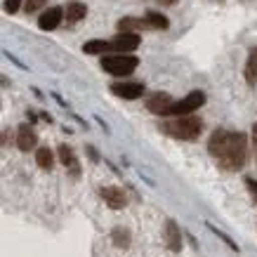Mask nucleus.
Instances as JSON below:
<instances>
[{
	"mask_svg": "<svg viewBox=\"0 0 257 257\" xmlns=\"http://www.w3.org/2000/svg\"><path fill=\"white\" fill-rule=\"evenodd\" d=\"M111 45H113V50H123V55H130L133 50L140 47V33H118L111 40Z\"/></svg>",
	"mask_w": 257,
	"mask_h": 257,
	"instance_id": "9",
	"label": "nucleus"
},
{
	"mask_svg": "<svg viewBox=\"0 0 257 257\" xmlns=\"http://www.w3.org/2000/svg\"><path fill=\"white\" fill-rule=\"evenodd\" d=\"M245 78H248V83H257V47H252V50H250V55H248Z\"/></svg>",
	"mask_w": 257,
	"mask_h": 257,
	"instance_id": "17",
	"label": "nucleus"
},
{
	"mask_svg": "<svg viewBox=\"0 0 257 257\" xmlns=\"http://www.w3.org/2000/svg\"><path fill=\"white\" fill-rule=\"evenodd\" d=\"M47 0H26V12H38L45 8Z\"/></svg>",
	"mask_w": 257,
	"mask_h": 257,
	"instance_id": "20",
	"label": "nucleus"
},
{
	"mask_svg": "<svg viewBox=\"0 0 257 257\" xmlns=\"http://www.w3.org/2000/svg\"><path fill=\"white\" fill-rule=\"evenodd\" d=\"M59 161H62L64 168H69L71 175L73 177H78L80 170H78V161H76V156H73V151H71V147H66V144H59Z\"/></svg>",
	"mask_w": 257,
	"mask_h": 257,
	"instance_id": "12",
	"label": "nucleus"
},
{
	"mask_svg": "<svg viewBox=\"0 0 257 257\" xmlns=\"http://www.w3.org/2000/svg\"><path fill=\"white\" fill-rule=\"evenodd\" d=\"M64 17H66V10H62V8H50V10H45V12L40 15L38 26L43 29V31H55L57 26L62 24Z\"/></svg>",
	"mask_w": 257,
	"mask_h": 257,
	"instance_id": "5",
	"label": "nucleus"
},
{
	"mask_svg": "<svg viewBox=\"0 0 257 257\" xmlns=\"http://www.w3.org/2000/svg\"><path fill=\"white\" fill-rule=\"evenodd\" d=\"M140 66V59L135 55H106L101 57V69L111 76H130Z\"/></svg>",
	"mask_w": 257,
	"mask_h": 257,
	"instance_id": "3",
	"label": "nucleus"
},
{
	"mask_svg": "<svg viewBox=\"0 0 257 257\" xmlns=\"http://www.w3.org/2000/svg\"><path fill=\"white\" fill-rule=\"evenodd\" d=\"M252 149H255V158H257V123L252 125Z\"/></svg>",
	"mask_w": 257,
	"mask_h": 257,
	"instance_id": "23",
	"label": "nucleus"
},
{
	"mask_svg": "<svg viewBox=\"0 0 257 257\" xmlns=\"http://www.w3.org/2000/svg\"><path fill=\"white\" fill-rule=\"evenodd\" d=\"M208 151L219 161L224 170H241L248 161V137L243 133L215 130L208 144Z\"/></svg>",
	"mask_w": 257,
	"mask_h": 257,
	"instance_id": "1",
	"label": "nucleus"
},
{
	"mask_svg": "<svg viewBox=\"0 0 257 257\" xmlns=\"http://www.w3.org/2000/svg\"><path fill=\"white\" fill-rule=\"evenodd\" d=\"M147 24L151 29H158V31H165L170 22H168V17H163L161 12H147Z\"/></svg>",
	"mask_w": 257,
	"mask_h": 257,
	"instance_id": "18",
	"label": "nucleus"
},
{
	"mask_svg": "<svg viewBox=\"0 0 257 257\" xmlns=\"http://www.w3.org/2000/svg\"><path fill=\"white\" fill-rule=\"evenodd\" d=\"M172 104H175V101L170 99V94L156 92L147 99V109L151 111V113H158V116H168V111H170Z\"/></svg>",
	"mask_w": 257,
	"mask_h": 257,
	"instance_id": "6",
	"label": "nucleus"
},
{
	"mask_svg": "<svg viewBox=\"0 0 257 257\" xmlns=\"http://www.w3.org/2000/svg\"><path fill=\"white\" fill-rule=\"evenodd\" d=\"M165 245H168V250H172V252H179L182 250V234H179V226L172 222V219H168L165 222Z\"/></svg>",
	"mask_w": 257,
	"mask_h": 257,
	"instance_id": "11",
	"label": "nucleus"
},
{
	"mask_svg": "<svg viewBox=\"0 0 257 257\" xmlns=\"http://www.w3.org/2000/svg\"><path fill=\"white\" fill-rule=\"evenodd\" d=\"M111 238H113V243H116L118 248H127L130 245V234H127V229H113L111 231Z\"/></svg>",
	"mask_w": 257,
	"mask_h": 257,
	"instance_id": "19",
	"label": "nucleus"
},
{
	"mask_svg": "<svg viewBox=\"0 0 257 257\" xmlns=\"http://www.w3.org/2000/svg\"><path fill=\"white\" fill-rule=\"evenodd\" d=\"M203 104H205V94L201 92V90H196V92H189L184 99L175 101L170 106V111H168V116L177 118V116H194L196 109H201Z\"/></svg>",
	"mask_w": 257,
	"mask_h": 257,
	"instance_id": "4",
	"label": "nucleus"
},
{
	"mask_svg": "<svg viewBox=\"0 0 257 257\" xmlns=\"http://www.w3.org/2000/svg\"><path fill=\"white\" fill-rule=\"evenodd\" d=\"M245 187H248V191H250V196H252V203H257V182L255 179H245Z\"/></svg>",
	"mask_w": 257,
	"mask_h": 257,
	"instance_id": "22",
	"label": "nucleus"
},
{
	"mask_svg": "<svg viewBox=\"0 0 257 257\" xmlns=\"http://www.w3.org/2000/svg\"><path fill=\"white\" fill-rule=\"evenodd\" d=\"M22 3H24V0H5V10H8L10 15H15V12H19Z\"/></svg>",
	"mask_w": 257,
	"mask_h": 257,
	"instance_id": "21",
	"label": "nucleus"
},
{
	"mask_svg": "<svg viewBox=\"0 0 257 257\" xmlns=\"http://www.w3.org/2000/svg\"><path fill=\"white\" fill-rule=\"evenodd\" d=\"M158 3H161V5H175L177 0H158Z\"/></svg>",
	"mask_w": 257,
	"mask_h": 257,
	"instance_id": "24",
	"label": "nucleus"
},
{
	"mask_svg": "<svg viewBox=\"0 0 257 257\" xmlns=\"http://www.w3.org/2000/svg\"><path fill=\"white\" fill-rule=\"evenodd\" d=\"M120 33H135V31H144V29H151L147 24V19H135V17H125L120 19L116 26Z\"/></svg>",
	"mask_w": 257,
	"mask_h": 257,
	"instance_id": "13",
	"label": "nucleus"
},
{
	"mask_svg": "<svg viewBox=\"0 0 257 257\" xmlns=\"http://www.w3.org/2000/svg\"><path fill=\"white\" fill-rule=\"evenodd\" d=\"M36 144H38V135H36V130H33L31 125L24 123L22 127L17 130V147L22 149V151H33Z\"/></svg>",
	"mask_w": 257,
	"mask_h": 257,
	"instance_id": "8",
	"label": "nucleus"
},
{
	"mask_svg": "<svg viewBox=\"0 0 257 257\" xmlns=\"http://www.w3.org/2000/svg\"><path fill=\"white\" fill-rule=\"evenodd\" d=\"M83 50H85L87 55H104L106 50H113V45H111L109 40H87Z\"/></svg>",
	"mask_w": 257,
	"mask_h": 257,
	"instance_id": "15",
	"label": "nucleus"
},
{
	"mask_svg": "<svg viewBox=\"0 0 257 257\" xmlns=\"http://www.w3.org/2000/svg\"><path fill=\"white\" fill-rule=\"evenodd\" d=\"M36 163H38L43 170H52V165H55V156H52V151H50L47 147L38 149V151H36Z\"/></svg>",
	"mask_w": 257,
	"mask_h": 257,
	"instance_id": "16",
	"label": "nucleus"
},
{
	"mask_svg": "<svg viewBox=\"0 0 257 257\" xmlns=\"http://www.w3.org/2000/svg\"><path fill=\"white\" fill-rule=\"evenodd\" d=\"M85 12H87V5L85 3H69L66 5V19H69V24H76V22H80L83 17H85Z\"/></svg>",
	"mask_w": 257,
	"mask_h": 257,
	"instance_id": "14",
	"label": "nucleus"
},
{
	"mask_svg": "<svg viewBox=\"0 0 257 257\" xmlns=\"http://www.w3.org/2000/svg\"><path fill=\"white\" fill-rule=\"evenodd\" d=\"M161 130L168 137H175V140L194 142L203 133V120L196 116H177V118H172V120H165L161 125Z\"/></svg>",
	"mask_w": 257,
	"mask_h": 257,
	"instance_id": "2",
	"label": "nucleus"
},
{
	"mask_svg": "<svg viewBox=\"0 0 257 257\" xmlns=\"http://www.w3.org/2000/svg\"><path fill=\"white\" fill-rule=\"evenodd\" d=\"M99 194H101V198L106 201V205H109V208H113V210H120V208H125V205H127V196H125L123 189L104 187Z\"/></svg>",
	"mask_w": 257,
	"mask_h": 257,
	"instance_id": "7",
	"label": "nucleus"
},
{
	"mask_svg": "<svg viewBox=\"0 0 257 257\" xmlns=\"http://www.w3.org/2000/svg\"><path fill=\"white\" fill-rule=\"evenodd\" d=\"M111 92L123 97V99H137V97L144 94V85L142 83H113Z\"/></svg>",
	"mask_w": 257,
	"mask_h": 257,
	"instance_id": "10",
	"label": "nucleus"
}]
</instances>
